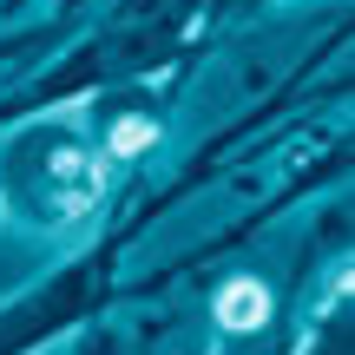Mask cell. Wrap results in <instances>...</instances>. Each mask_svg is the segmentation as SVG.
Here are the masks:
<instances>
[{
	"mask_svg": "<svg viewBox=\"0 0 355 355\" xmlns=\"http://www.w3.org/2000/svg\"><path fill=\"white\" fill-rule=\"evenodd\" d=\"M263 316H270V290L263 283H250V277L224 283V296H217V322H224V329H257Z\"/></svg>",
	"mask_w": 355,
	"mask_h": 355,
	"instance_id": "6da1fadb",
	"label": "cell"
},
{
	"mask_svg": "<svg viewBox=\"0 0 355 355\" xmlns=\"http://www.w3.org/2000/svg\"><path fill=\"white\" fill-rule=\"evenodd\" d=\"M145 139H152V125H145V119H125V125H119V152H132V145H145Z\"/></svg>",
	"mask_w": 355,
	"mask_h": 355,
	"instance_id": "7a4b0ae2",
	"label": "cell"
}]
</instances>
